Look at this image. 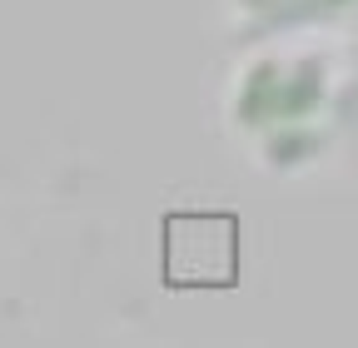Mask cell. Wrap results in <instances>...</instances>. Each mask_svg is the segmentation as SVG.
I'll return each instance as SVG.
<instances>
[{"mask_svg":"<svg viewBox=\"0 0 358 348\" xmlns=\"http://www.w3.org/2000/svg\"><path fill=\"white\" fill-rule=\"evenodd\" d=\"M164 284L169 289H234L239 284V219L234 214H169L164 219Z\"/></svg>","mask_w":358,"mask_h":348,"instance_id":"1","label":"cell"}]
</instances>
